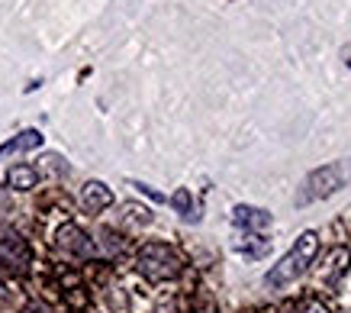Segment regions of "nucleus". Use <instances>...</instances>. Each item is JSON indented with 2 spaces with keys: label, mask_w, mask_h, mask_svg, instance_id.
Instances as JSON below:
<instances>
[{
  "label": "nucleus",
  "mask_w": 351,
  "mask_h": 313,
  "mask_svg": "<svg viewBox=\"0 0 351 313\" xmlns=\"http://www.w3.org/2000/svg\"><path fill=\"white\" fill-rule=\"evenodd\" d=\"M43 142H45V136L39 130H23V132H16V136H10V139L0 146V162H7V159H13V155H23V152L39 149Z\"/></svg>",
  "instance_id": "nucleus-8"
},
{
  "label": "nucleus",
  "mask_w": 351,
  "mask_h": 313,
  "mask_svg": "<svg viewBox=\"0 0 351 313\" xmlns=\"http://www.w3.org/2000/svg\"><path fill=\"white\" fill-rule=\"evenodd\" d=\"M77 200H81V210H84V213H104V210L113 204V191H110L104 181H87L84 187H81Z\"/></svg>",
  "instance_id": "nucleus-6"
},
{
  "label": "nucleus",
  "mask_w": 351,
  "mask_h": 313,
  "mask_svg": "<svg viewBox=\"0 0 351 313\" xmlns=\"http://www.w3.org/2000/svg\"><path fill=\"white\" fill-rule=\"evenodd\" d=\"M136 271L152 284H161L178 278L184 271V262L168 242H142L136 252Z\"/></svg>",
  "instance_id": "nucleus-3"
},
{
  "label": "nucleus",
  "mask_w": 351,
  "mask_h": 313,
  "mask_svg": "<svg viewBox=\"0 0 351 313\" xmlns=\"http://www.w3.org/2000/svg\"><path fill=\"white\" fill-rule=\"evenodd\" d=\"M351 268V252L348 248H332L329 255H326V268H322V275H319V284H339V278L345 275V271Z\"/></svg>",
  "instance_id": "nucleus-9"
},
{
  "label": "nucleus",
  "mask_w": 351,
  "mask_h": 313,
  "mask_svg": "<svg viewBox=\"0 0 351 313\" xmlns=\"http://www.w3.org/2000/svg\"><path fill=\"white\" fill-rule=\"evenodd\" d=\"M0 303H3V284H0Z\"/></svg>",
  "instance_id": "nucleus-17"
},
{
  "label": "nucleus",
  "mask_w": 351,
  "mask_h": 313,
  "mask_svg": "<svg viewBox=\"0 0 351 313\" xmlns=\"http://www.w3.org/2000/svg\"><path fill=\"white\" fill-rule=\"evenodd\" d=\"M242 239H245V242H235V248L242 252L245 259H261V255L267 252V246H271V242H267V239H261L258 233H245Z\"/></svg>",
  "instance_id": "nucleus-12"
},
{
  "label": "nucleus",
  "mask_w": 351,
  "mask_h": 313,
  "mask_svg": "<svg viewBox=\"0 0 351 313\" xmlns=\"http://www.w3.org/2000/svg\"><path fill=\"white\" fill-rule=\"evenodd\" d=\"M55 248H58L62 255L77 259V262L97 259V242L87 236L77 223H64V227H58V233H55Z\"/></svg>",
  "instance_id": "nucleus-5"
},
{
  "label": "nucleus",
  "mask_w": 351,
  "mask_h": 313,
  "mask_svg": "<svg viewBox=\"0 0 351 313\" xmlns=\"http://www.w3.org/2000/svg\"><path fill=\"white\" fill-rule=\"evenodd\" d=\"M316 255H319V236H316L313 229L300 233L297 242L290 246L287 255L277 262V265H271V271L265 275V284H267V288H274V291H280V288L293 284L297 278H303V275H306V268L313 265V259H316Z\"/></svg>",
  "instance_id": "nucleus-1"
},
{
  "label": "nucleus",
  "mask_w": 351,
  "mask_h": 313,
  "mask_svg": "<svg viewBox=\"0 0 351 313\" xmlns=\"http://www.w3.org/2000/svg\"><path fill=\"white\" fill-rule=\"evenodd\" d=\"M341 62H345V65H348V71H351V43L341 49Z\"/></svg>",
  "instance_id": "nucleus-16"
},
{
  "label": "nucleus",
  "mask_w": 351,
  "mask_h": 313,
  "mask_svg": "<svg viewBox=\"0 0 351 313\" xmlns=\"http://www.w3.org/2000/svg\"><path fill=\"white\" fill-rule=\"evenodd\" d=\"M0 265L10 275H26L32 265V248L20 229L0 227Z\"/></svg>",
  "instance_id": "nucleus-4"
},
{
  "label": "nucleus",
  "mask_w": 351,
  "mask_h": 313,
  "mask_svg": "<svg viewBox=\"0 0 351 313\" xmlns=\"http://www.w3.org/2000/svg\"><path fill=\"white\" fill-rule=\"evenodd\" d=\"M232 223L245 233H261V229L271 227V213L261 210V207H248V204H239L232 207Z\"/></svg>",
  "instance_id": "nucleus-7"
},
{
  "label": "nucleus",
  "mask_w": 351,
  "mask_h": 313,
  "mask_svg": "<svg viewBox=\"0 0 351 313\" xmlns=\"http://www.w3.org/2000/svg\"><path fill=\"white\" fill-rule=\"evenodd\" d=\"M287 313H332V310L322 301H316V297H306V301H300L297 307H290Z\"/></svg>",
  "instance_id": "nucleus-13"
},
{
  "label": "nucleus",
  "mask_w": 351,
  "mask_h": 313,
  "mask_svg": "<svg viewBox=\"0 0 351 313\" xmlns=\"http://www.w3.org/2000/svg\"><path fill=\"white\" fill-rule=\"evenodd\" d=\"M168 204L174 207V213H181L187 223H197V220H200L197 204H193V197H191V191H187V187H178V191L168 197Z\"/></svg>",
  "instance_id": "nucleus-11"
},
{
  "label": "nucleus",
  "mask_w": 351,
  "mask_h": 313,
  "mask_svg": "<svg viewBox=\"0 0 351 313\" xmlns=\"http://www.w3.org/2000/svg\"><path fill=\"white\" fill-rule=\"evenodd\" d=\"M345 184H351V159H339V162H329L322 168H313L297 187V207L326 200V197L339 194Z\"/></svg>",
  "instance_id": "nucleus-2"
},
{
  "label": "nucleus",
  "mask_w": 351,
  "mask_h": 313,
  "mask_svg": "<svg viewBox=\"0 0 351 313\" xmlns=\"http://www.w3.org/2000/svg\"><path fill=\"white\" fill-rule=\"evenodd\" d=\"M23 313H52V310H49L45 303H36V301H32V303H26V310H23Z\"/></svg>",
  "instance_id": "nucleus-15"
},
{
  "label": "nucleus",
  "mask_w": 351,
  "mask_h": 313,
  "mask_svg": "<svg viewBox=\"0 0 351 313\" xmlns=\"http://www.w3.org/2000/svg\"><path fill=\"white\" fill-rule=\"evenodd\" d=\"M132 187H136L138 194H145V197H152V200H158V204H165V194H161V191H155V187H149V184L132 181Z\"/></svg>",
  "instance_id": "nucleus-14"
},
{
  "label": "nucleus",
  "mask_w": 351,
  "mask_h": 313,
  "mask_svg": "<svg viewBox=\"0 0 351 313\" xmlns=\"http://www.w3.org/2000/svg\"><path fill=\"white\" fill-rule=\"evenodd\" d=\"M36 184H39V168H32V165H13L7 172V187L10 191H32Z\"/></svg>",
  "instance_id": "nucleus-10"
}]
</instances>
